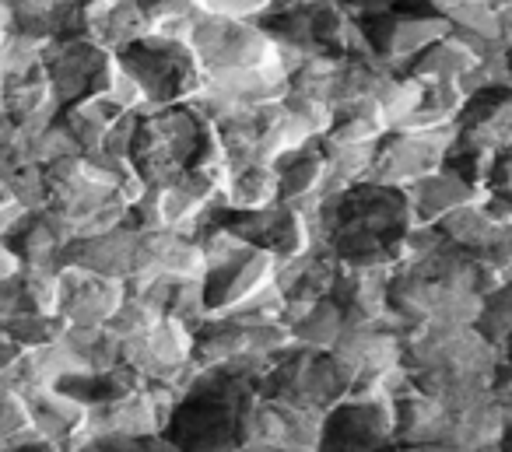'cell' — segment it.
<instances>
[{
    "label": "cell",
    "mask_w": 512,
    "mask_h": 452,
    "mask_svg": "<svg viewBox=\"0 0 512 452\" xmlns=\"http://www.w3.org/2000/svg\"><path fill=\"white\" fill-rule=\"evenodd\" d=\"M207 123L190 106H158L137 116L130 165L148 186L169 183L186 169Z\"/></svg>",
    "instance_id": "6da1fadb"
},
{
    "label": "cell",
    "mask_w": 512,
    "mask_h": 452,
    "mask_svg": "<svg viewBox=\"0 0 512 452\" xmlns=\"http://www.w3.org/2000/svg\"><path fill=\"white\" fill-rule=\"evenodd\" d=\"M453 144L456 123H446V127L435 130H393V134H383L376 144V158H372L365 183L407 190L418 179L439 172L446 165V155Z\"/></svg>",
    "instance_id": "7a4b0ae2"
},
{
    "label": "cell",
    "mask_w": 512,
    "mask_h": 452,
    "mask_svg": "<svg viewBox=\"0 0 512 452\" xmlns=\"http://www.w3.org/2000/svg\"><path fill=\"white\" fill-rule=\"evenodd\" d=\"M190 50L204 71L278 64V46L260 22H235V18L207 15V11L193 25Z\"/></svg>",
    "instance_id": "3957f363"
},
{
    "label": "cell",
    "mask_w": 512,
    "mask_h": 452,
    "mask_svg": "<svg viewBox=\"0 0 512 452\" xmlns=\"http://www.w3.org/2000/svg\"><path fill=\"white\" fill-rule=\"evenodd\" d=\"M393 445L390 396H344L323 414L316 452H383Z\"/></svg>",
    "instance_id": "277c9868"
},
{
    "label": "cell",
    "mask_w": 512,
    "mask_h": 452,
    "mask_svg": "<svg viewBox=\"0 0 512 452\" xmlns=\"http://www.w3.org/2000/svg\"><path fill=\"white\" fill-rule=\"evenodd\" d=\"M120 361L144 382H162L193 361V330L179 319L162 316L120 340Z\"/></svg>",
    "instance_id": "5b68a950"
},
{
    "label": "cell",
    "mask_w": 512,
    "mask_h": 452,
    "mask_svg": "<svg viewBox=\"0 0 512 452\" xmlns=\"http://www.w3.org/2000/svg\"><path fill=\"white\" fill-rule=\"evenodd\" d=\"M106 60H109V53L85 36L50 39L43 50V71H46V78H50L53 99H57L60 106H71V102L92 95Z\"/></svg>",
    "instance_id": "8992f818"
},
{
    "label": "cell",
    "mask_w": 512,
    "mask_h": 452,
    "mask_svg": "<svg viewBox=\"0 0 512 452\" xmlns=\"http://www.w3.org/2000/svg\"><path fill=\"white\" fill-rule=\"evenodd\" d=\"M123 281L116 277H102L92 270L71 267V263H60V305L57 312L71 326H106L109 316L120 309Z\"/></svg>",
    "instance_id": "52a82bcc"
},
{
    "label": "cell",
    "mask_w": 512,
    "mask_h": 452,
    "mask_svg": "<svg viewBox=\"0 0 512 452\" xmlns=\"http://www.w3.org/2000/svg\"><path fill=\"white\" fill-rule=\"evenodd\" d=\"M141 228H134L130 221L109 228L92 239H74L64 246L60 263H71V267L92 270L102 277H116V281H127L137 267V249H141Z\"/></svg>",
    "instance_id": "ba28073f"
},
{
    "label": "cell",
    "mask_w": 512,
    "mask_h": 452,
    "mask_svg": "<svg viewBox=\"0 0 512 452\" xmlns=\"http://www.w3.org/2000/svg\"><path fill=\"white\" fill-rule=\"evenodd\" d=\"M204 85L211 92L225 95V99L239 102V106L260 109L274 106L288 95V74L281 71V64H264V67H225V71H204Z\"/></svg>",
    "instance_id": "9c48e42d"
},
{
    "label": "cell",
    "mask_w": 512,
    "mask_h": 452,
    "mask_svg": "<svg viewBox=\"0 0 512 452\" xmlns=\"http://www.w3.org/2000/svg\"><path fill=\"white\" fill-rule=\"evenodd\" d=\"M407 197H411L414 221H421V225H435V221L446 218V214L456 211V207L481 200L484 190L470 186L467 179H460L453 169L442 165L439 172H432V176H425V179H418V183L407 186Z\"/></svg>",
    "instance_id": "30bf717a"
},
{
    "label": "cell",
    "mask_w": 512,
    "mask_h": 452,
    "mask_svg": "<svg viewBox=\"0 0 512 452\" xmlns=\"http://www.w3.org/2000/svg\"><path fill=\"white\" fill-rule=\"evenodd\" d=\"M435 228H439L442 239H446L449 246L463 249V253H470V256H481V253H488V249L509 242V225L491 218V214L484 211L481 200L449 211L446 218L435 221Z\"/></svg>",
    "instance_id": "8fae6325"
},
{
    "label": "cell",
    "mask_w": 512,
    "mask_h": 452,
    "mask_svg": "<svg viewBox=\"0 0 512 452\" xmlns=\"http://www.w3.org/2000/svg\"><path fill=\"white\" fill-rule=\"evenodd\" d=\"M8 120H15L22 130L29 134H39L43 127H50L53 120L60 116V102L53 99V88H50V78H46L43 67H36L32 74L25 78H15L8 81Z\"/></svg>",
    "instance_id": "7c38bea8"
},
{
    "label": "cell",
    "mask_w": 512,
    "mask_h": 452,
    "mask_svg": "<svg viewBox=\"0 0 512 452\" xmlns=\"http://www.w3.org/2000/svg\"><path fill=\"white\" fill-rule=\"evenodd\" d=\"M474 64H477L474 50H470L460 36L449 32V36H442L439 43L428 46V50L421 53V57L414 60L404 74L418 78L421 85H449V81H460Z\"/></svg>",
    "instance_id": "4fadbf2b"
},
{
    "label": "cell",
    "mask_w": 512,
    "mask_h": 452,
    "mask_svg": "<svg viewBox=\"0 0 512 452\" xmlns=\"http://www.w3.org/2000/svg\"><path fill=\"white\" fill-rule=\"evenodd\" d=\"M116 116H120V109L109 106L102 95H85V99L60 109V123L71 130V137L78 141L81 151H99L109 127L116 123Z\"/></svg>",
    "instance_id": "5bb4252c"
},
{
    "label": "cell",
    "mask_w": 512,
    "mask_h": 452,
    "mask_svg": "<svg viewBox=\"0 0 512 452\" xmlns=\"http://www.w3.org/2000/svg\"><path fill=\"white\" fill-rule=\"evenodd\" d=\"M278 204V169L274 165H249L228 179L221 193L225 211H260V207Z\"/></svg>",
    "instance_id": "9a60e30c"
},
{
    "label": "cell",
    "mask_w": 512,
    "mask_h": 452,
    "mask_svg": "<svg viewBox=\"0 0 512 452\" xmlns=\"http://www.w3.org/2000/svg\"><path fill=\"white\" fill-rule=\"evenodd\" d=\"M148 36V18H144L141 0H120L109 8V15L88 32L92 43H99L106 53H123L130 50L134 43Z\"/></svg>",
    "instance_id": "2e32d148"
},
{
    "label": "cell",
    "mask_w": 512,
    "mask_h": 452,
    "mask_svg": "<svg viewBox=\"0 0 512 452\" xmlns=\"http://www.w3.org/2000/svg\"><path fill=\"white\" fill-rule=\"evenodd\" d=\"M344 323H348L344 309L327 295V298H320L306 316L295 319L292 337H295V344L309 347V351H330V347L337 344V337H341Z\"/></svg>",
    "instance_id": "e0dca14e"
},
{
    "label": "cell",
    "mask_w": 512,
    "mask_h": 452,
    "mask_svg": "<svg viewBox=\"0 0 512 452\" xmlns=\"http://www.w3.org/2000/svg\"><path fill=\"white\" fill-rule=\"evenodd\" d=\"M64 330H67V319L60 316V312H18V316L0 323V333H8L25 351H29V347L53 344V340L64 337Z\"/></svg>",
    "instance_id": "ac0fdd59"
},
{
    "label": "cell",
    "mask_w": 512,
    "mask_h": 452,
    "mask_svg": "<svg viewBox=\"0 0 512 452\" xmlns=\"http://www.w3.org/2000/svg\"><path fill=\"white\" fill-rule=\"evenodd\" d=\"M50 39L25 36V32H11L4 43H0V78L15 81L32 74L36 67H43V50Z\"/></svg>",
    "instance_id": "d6986e66"
},
{
    "label": "cell",
    "mask_w": 512,
    "mask_h": 452,
    "mask_svg": "<svg viewBox=\"0 0 512 452\" xmlns=\"http://www.w3.org/2000/svg\"><path fill=\"white\" fill-rule=\"evenodd\" d=\"M8 197L15 200V204H22L29 214L43 211V207H50V186H46V176L39 165H22V169L11 176L8 183Z\"/></svg>",
    "instance_id": "ffe728a7"
},
{
    "label": "cell",
    "mask_w": 512,
    "mask_h": 452,
    "mask_svg": "<svg viewBox=\"0 0 512 452\" xmlns=\"http://www.w3.org/2000/svg\"><path fill=\"white\" fill-rule=\"evenodd\" d=\"M200 8L207 15L235 18V22H264L278 8V0H200Z\"/></svg>",
    "instance_id": "44dd1931"
},
{
    "label": "cell",
    "mask_w": 512,
    "mask_h": 452,
    "mask_svg": "<svg viewBox=\"0 0 512 452\" xmlns=\"http://www.w3.org/2000/svg\"><path fill=\"white\" fill-rule=\"evenodd\" d=\"M337 4H341L355 22H369V18H376V15H390V11H397L404 0H337Z\"/></svg>",
    "instance_id": "7402d4cb"
},
{
    "label": "cell",
    "mask_w": 512,
    "mask_h": 452,
    "mask_svg": "<svg viewBox=\"0 0 512 452\" xmlns=\"http://www.w3.org/2000/svg\"><path fill=\"white\" fill-rule=\"evenodd\" d=\"M18 312H29V309H25L22 281H18V274H15V277H4V281H0V323L18 316Z\"/></svg>",
    "instance_id": "603a6c76"
},
{
    "label": "cell",
    "mask_w": 512,
    "mask_h": 452,
    "mask_svg": "<svg viewBox=\"0 0 512 452\" xmlns=\"http://www.w3.org/2000/svg\"><path fill=\"white\" fill-rule=\"evenodd\" d=\"M18 270H22V260L11 253L8 242H0V281H4V277H15Z\"/></svg>",
    "instance_id": "cb8c5ba5"
},
{
    "label": "cell",
    "mask_w": 512,
    "mask_h": 452,
    "mask_svg": "<svg viewBox=\"0 0 512 452\" xmlns=\"http://www.w3.org/2000/svg\"><path fill=\"white\" fill-rule=\"evenodd\" d=\"M8 452H64V449H60L57 442H46V438H32V442H22Z\"/></svg>",
    "instance_id": "d4e9b609"
},
{
    "label": "cell",
    "mask_w": 512,
    "mask_h": 452,
    "mask_svg": "<svg viewBox=\"0 0 512 452\" xmlns=\"http://www.w3.org/2000/svg\"><path fill=\"white\" fill-rule=\"evenodd\" d=\"M4 99H8V81L0 78V120L8 116V106H4Z\"/></svg>",
    "instance_id": "484cf974"
},
{
    "label": "cell",
    "mask_w": 512,
    "mask_h": 452,
    "mask_svg": "<svg viewBox=\"0 0 512 452\" xmlns=\"http://www.w3.org/2000/svg\"><path fill=\"white\" fill-rule=\"evenodd\" d=\"M116 4H120V0H116Z\"/></svg>",
    "instance_id": "4316f807"
}]
</instances>
